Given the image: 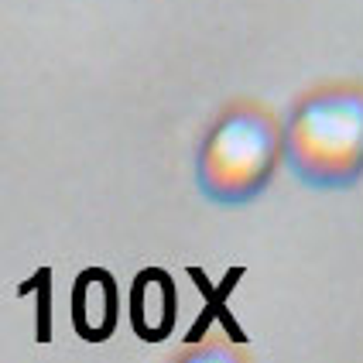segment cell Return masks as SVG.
Segmentation results:
<instances>
[{"label":"cell","instance_id":"obj_1","mask_svg":"<svg viewBox=\"0 0 363 363\" xmlns=\"http://www.w3.org/2000/svg\"><path fill=\"white\" fill-rule=\"evenodd\" d=\"M284 162L319 189H340L363 175V86H319L291 106Z\"/></svg>","mask_w":363,"mask_h":363},{"label":"cell","instance_id":"obj_2","mask_svg":"<svg viewBox=\"0 0 363 363\" xmlns=\"http://www.w3.org/2000/svg\"><path fill=\"white\" fill-rule=\"evenodd\" d=\"M284 162V127L254 103L230 106L209 123L196 151V182L216 202L261 196Z\"/></svg>","mask_w":363,"mask_h":363},{"label":"cell","instance_id":"obj_3","mask_svg":"<svg viewBox=\"0 0 363 363\" xmlns=\"http://www.w3.org/2000/svg\"><path fill=\"white\" fill-rule=\"evenodd\" d=\"M117 319V288L113 278L93 267L82 271L72 288V325L79 329L86 340H103Z\"/></svg>","mask_w":363,"mask_h":363},{"label":"cell","instance_id":"obj_4","mask_svg":"<svg viewBox=\"0 0 363 363\" xmlns=\"http://www.w3.org/2000/svg\"><path fill=\"white\" fill-rule=\"evenodd\" d=\"M134 329L144 340H162L175 323V288L162 271H144L134 284Z\"/></svg>","mask_w":363,"mask_h":363}]
</instances>
